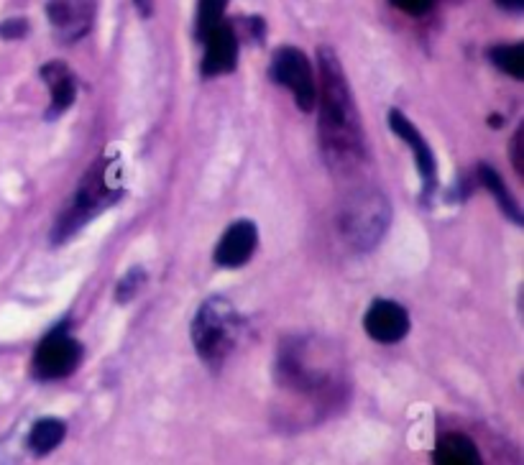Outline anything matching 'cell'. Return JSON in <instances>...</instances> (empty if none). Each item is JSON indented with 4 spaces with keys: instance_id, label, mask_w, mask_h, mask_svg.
Here are the masks:
<instances>
[{
    "instance_id": "obj_21",
    "label": "cell",
    "mask_w": 524,
    "mask_h": 465,
    "mask_svg": "<svg viewBox=\"0 0 524 465\" xmlns=\"http://www.w3.org/2000/svg\"><path fill=\"white\" fill-rule=\"evenodd\" d=\"M26 34H29L26 18H8V21L0 23V39H24Z\"/></svg>"
},
{
    "instance_id": "obj_3",
    "label": "cell",
    "mask_w": 524,
    "mask_h": 465,
    "mask_svg": "<svg viewBox=\"0 0 524 465\" xmlns=\"http://www.w3.org/2000/svg\"><path fill=\"white\" fill-rule=\"evenodd\" d=\"M277 384L307 397H325L338 386L323 343L310 335L287 338L277 351Z\"/></svg>"
},
{
    "instance_id": "obj_10",
    "label": "cell",
    "mask_w": 524,
    "mask_h": 465,
    "mask_svg": "<svg viewBox=\"0 0 524 465\" xmlns=\"http://www.w3.org/2000/svg\"><path fill=\"white\" fill-rule=\"evenodd\" d=\"M363 330L376 343L394 345L407 338L409 315L402 305H397L392 299H374L366 315H363Z\"/></svg>"
},
{
    "instance_id": "obj_13",
    "label": "cell",
    "mask_w": 524,
    "mask_h": 465,
    "mask_svg": "<svg viewBox=\"0 0 524 465\" xmlns=\"http://www.w3.org/2000/svg\"><path fill=\"white\" fill-rule=\"evenodd\" d=\"M41 80H44V85L49 90L47 121H57L77 100V80L72 75V69L64 62H59V59L41 67Z\"/></svg>"
},
{
    "instance_id": "obj_9",
    "label": "cell",
    "mask_w": 524,
    "mask_h": 465,
    "mask_svg": "<svg viewBox=\"0 0 524 465\" xmlns=\"http://www.w3.org/2000/svg\"><path fill=\"white\" fill-rule=\"evenodd\" d=\"M389 128L402 138L404 144L409 146V151H412V156H415L417 174H420L422 190H425V200H430V195L438 187V161H435V154H432L427 138L422 136L420 128L409 121L402 110H392L389 113Z\"/></svg>"
},
{
    "instance_id": "obj_14",
    "label": "cell",
    "mask_w": 524,
    "mask_h": 465,
    "mask_svg": "<svg viewBox=\"0 0 524 465\" xmlns=\"http://www.w3.org/2000/svg\"><path fill=\"white\" fill-rule=\"evenodd\" d=\"M432 465H484L481 450L463 432H445L432 450Z\"/></svg>"
},
{
    "instance_id": "obj_22",
    "label": "cell",
    "mask_w": 524,
    "mask_h": 465,
    "mask_svg": "<svg viewBox=\"0 0 524 465\" xmlns=\"http://www.w3.org/2000/svg\"><path fill=\"white\" fill-rule=\"evenodd\" d=\"M522 126L517 128V133H514V138H512V164H514V169H517L519 174H522V169H524V161H522Z\"/></svg>"
},
{
    "instance_id": "obj_23",
    "label": "cell",
    "mask_w": 524,
    "mask_h": 465,
    "mask_svg": "<svg viewBox=\"0 0 524 465\" xmlns=\"http://www.w3.org/2000/svg\"><path fill=\"white\" fill-rule=\"evenodd\" d=\"M496 6L504 8V11L519 13L524 8V0H496Z\"/></svg>"
},
{
    "instance_id": "obj_19",
    "label": "cell",
    "mask_w": 524,
    "mask_h": 465,
    "mask_svg": "<svg viewBox=\"0 0 524 465\" xmlns=\"http://www.w3.org/2000/svg\"><path fill=\"white\" fill-rule=\"evenodd\" d=\"M144 284H146V271L141 269V266H133V269H128L126 274L121 276V282H118L116 287V299L121 302V305H126V302H131V299L144 289Z\"/></svg>"
},
{
    "instance_id": "obj_17",
    "label": "cell",
    "mask_w": 524,
    "mask_h": 465,
    "mask_svg": "<svg viewBox=\"0 0 524 465\" xmlns=\"http://www.w3.org/2000/svg\"><path fill=\"white\" fill-rule=\"evenodd\" d=\"M496 69L507 72L514 80H524V44H499L489 52Z\"/></svg>"
},
{
    "instance_id": "obj_6",
    "label": "cell",
    "mask_w": 524,
    "mask_h": 465,
    "mask_svg": "<svg viewBox=\"0 0 524 465\" xmlns=\"http://www.w3.org/2000/svg\"><path fill=\"white\" fill-rule=\"evenodd\" d=\"M82 343L67 330V325H57L41 338L34 353L31 371L39 381H59L75 374L82 361Z\"/></svg>"
},
{
    "instance_id": "obj_16",
    "label": "cell",
    "mask_w": 524,
    "mask_h": 465,
    "mask_svg": "<svg viewBox=\"0 0 524 465\" xmlns=\"http://www.w3.org/2000/svg\"><path fill=\"white\" fill-rule=\"evenodd\" d=\"M64 435H67V425H64L59 417H44V420L34 422V427L29 430V450L39 458L49 455L52 450H57L64 443Z\"/></svg>"
},
{
    "instance_id": "obj_20",
    "label": "cell",
    "mask_w": 524,
    "mask_h": 465,
    "mask_svg": "<svg viewBox=\"0 0 524 465\" xmlns=\"http://www.w3.org/2000/svg\"><path fill=\"white\" fill-rule=\"evenodd\" d=\"M397 11L409 13V16H425L432 11L435 0H389Z\"/></svg>"
},
{
    "instance_id": "obj_2",
    "label": "cell",
    "mask_w": 524,
    "mask_h": 465,
    "mask_svg": "<svg viewBox=\"0 0 524 465\" xmlns=\"http://www.w3.org/2000/svg\"><path fill=\"white\" fill-rule=\"evenodd\" d=\"M126 192V167L118 151H103L80 179L70 202L62 207L52 228V243L70 241L87 223L118 205Z\"/></svg>"
},
{
    "instance_id": "obj_15",
    "label": "cell",
    "mask_w": 524,
    "mask_h": 465,
    "mask_svg": "<svg viewBox=\"0 0 524 465\" xmlns=\"http://www.w3.org/2000/svg\"><path fill=\"white\" fill-rule=\"evenodd\" d=\"M478 182H481V187L494 197L496 205L501 207V213L507 215L514 225H522V210H519V202L514 200L512 192H509L507 184H504V179L499 177V172H496L491 164H478Z\"/></svg>"
},
{
    "instance_id": "obj_18",
    "label": "cell",
    "mask_w": 524,
    "mask_h": 465,
    "mask_svg": "<svg viewBox=\"0 0 524 465\" xmlns=\"http://www.w3.org/2000/svg\"><path fill=\"white\" fill-rule=\"evenodd\" d=\"M225 8H228V0H200L197 3V18H195V36L197 39H205L215 26H220L225 18Z\"/></svg>"
},
{
    "instance_id": "obj_7",
    "label": "cell",
    "mask_w": 524,
    "mask_h": 465,
    "mask_svg": "<svg viewBox=\"0 0 524 465\" xmlns=\"http://www.w3.org/2000/svg\"><path fill=\"white\" fill-rule=\"evenodd\" d=\"M271 80L277 82L279 87L292 92L297 108L310 113L315 108L317 100V80L315 69H312L310 59L305 57V52H300L297 46H282L274 52L269 64Z\"/></svg>"
},
{
    "instance_id": "obj_1",
    "label": "cell",
    "mask_w": 524,
    "mask_h": 465,
    "mask_svg": "<svg viewBox=\"0 0 524 465\" xmlns=\"http://www.w3.org/2000/svg\"><path fill=\"white\" fill-rule=\"evenodd\" d=\"M317 67H320V85L315 103H320L317 115L320 149L333 172L351 174L366 159L361 115L356 110L346 69L330 46L317 49Z\"/></svg>"
},
{
    "instance_id": "obj_4",
    "label": "cell",
    "mask_w": 524,
    "mask_h": 465,
    "mask_svg": "<svg viewBox=\"0 0 524 465\" xmlns=\"http://www.w3.org/2000/svg\"><path fill=\"white\" fill-rule=\"evenodd\" d=\"M392 225V205L376 187H361L346 195L338 210V233L358 253L374 251Z\"/></svg>"
},
{
    "instance_id": "obj_12",
    "label": "cell",
    "mask_w": 524,
    "mask_h": 465,
    "mask_svg": "<svg viewBox=\"0 0 524 465\" xmlns=\"http://www.w3.org/2000/svg\"><path fill=\"white\" fill-rule=\"evenodd\" d=\"M205 57H202V75L220 77L231 75L238 64V34L231 23H220L205 39Z\"/></svg>"
},
{
    "instance_id": "obj_8",
    "label": "cell",
    "mask_w": 524,
    "mask_h": 465,
    "mask_svg": "<svg viewBox=\"0 0 524 465\" xmlns=\"http://www.w3.org/2000/svg\"><path fill=\"white\" fill-rule=\"evenodd\" d=\"M98 0H47V18L62 44H77L93 31Z\"/></svg>"
},
{
    "instance_id": "obj_11",
    "label": "cell",
    "mask_w": 524,
    "mask_h": 465,
    "mask_svg": "<svg viewBox=\"0 0 524 465\" xmlns=\"http://www.w3.org/2000/svg\"><path fill=\"white\" fill-rule=\"evenodd\" d=\"M259 246V230L251 220H236L225 228L223 238L218 241L213 261L220 269H238L246 266Z\"/></svg>"
},
{
    "instance_id": "obj_5",
    "label": "cell",
    "mask_w": 524,
    "mask_h": 465,
    "mask_svg": "<svg viewBox=\"0 0 524 465\" xmlns=\"http://www.w3.org/2000/svg\"><path fill=\"white\" fill-rule=\"evenodd\" d=\"M241 333L243 317L238 315L231 299L225 297L205 299L195 317H192V345H195L197 356L210 368L223 366L225 358L236 351Z\"/></svg>"
}]
</instances>
